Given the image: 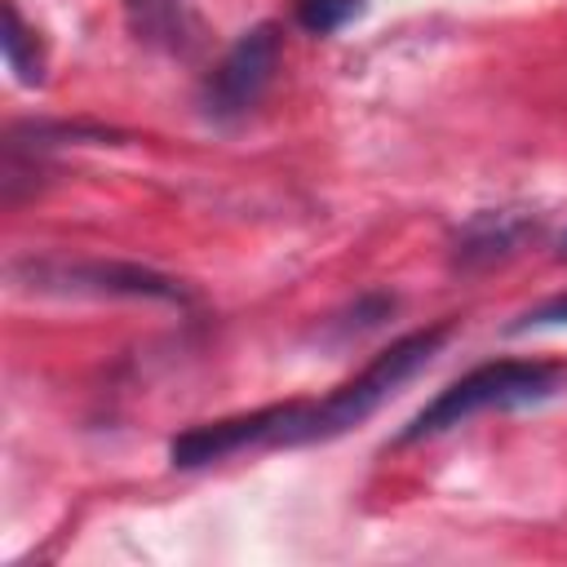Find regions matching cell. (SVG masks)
I'll list each match as a JSON object with an SVG mask.
<instances>
[{
  "label": "cell",
  "instance_id": "obj_1",
  "mask_svg": "<svg viewBox=\"0 0 567 567\" xmlns=\"http://www.w3.org/2000/svg\"><path fill=\"white\" fill-rule=\"evenodd\" d=\"M447 337H452V323L416 328V332L390 341L381 354H372V363L363 372H354L350 381H341L323 399H292V403H270L257 412L221 416L208 425H190L186 434H177L168 443V461L177 470H199V465H217L226 456H239L248 447L328 443V439L354 430L359 421H368L403 381H412L443 350Z\"/></svg>",
  "mask_w": 567,
  "mask_h": 567
},
{
  "label": "cell",
  "instance_id": "obj_2",
  "mask_svg": "<svg viewBox=\"0 0 567 567\" xmlns=\"http://www.w3.org/2000/svg\"><path fill=\"white\" fill-rule=\"evenodd\" d=\"M558 385H563V368L545 363V359H492V363H478L474 372H465L447 390H439L394 434V443H421V439L447 434V430L465 425L478 412H509V408L540 403Z\"/></svg>",
  "mask_w": 567,
  "mask_h": 567
},
{
  "label": "cell",
  "instance_id": "obj_3",
  "mask_svg": "<svg viewBox=\"0 0 567 567\" xmlns=\"http://www.w3.org/2000/svg\"><path fill=\"white\" fill-rule=\"evenodd\" d=\"M35 292H66V297H133V301H190L186 284L133 261H27L13 270Z\"/></svg>",
  "mask_w": 567,
  "mask_h": 567
},
{
  "label": "cell",
  "instance_id": "obj_4",
  "mask_svg": "<svg viewBox=\"0 0 567 567\" xmlns=\"http://www.w3.org/2000/svg\"><path fill=\"white\" fill-rule=\"evenodd\" d=\"M279 58H284V35H279L275 22H257L252 31H244L221 53V62L208 71V80L199 89L204 115L217 120V124L244 120L261 102V93L270 89V80L279 71Z\"/></svg>",
  "mask_w": 567,
  "mask_h": 567
},
{
  "label": "cell",
  "instance_id": "obj_5",
  "mask_svg": "<svg viewBox=\"0 0 567 567\" xmlns=\"http://www.w3.org/2000/svg\"><path fill=\"white\" fill-rule=\"evenodd\" d=\"M124 27L137 44L173 58H190L204 44L195 0H124Z\"/></svg>",
  "mask_w": 567,
  "mask_h": 567
},
{
  "label": "cell",
  "instance_id": "obj_6",
  "mask_svg": "<svg viewBox=\"0 0 567 567\" xmlns=\"http://www.w3.org/2000/svg\"><path fill=\"white\" fill-rule=\"evenodd\" d=\"M536 235H540L536 217H527L518 208H483L452 235V257H456V266H492V261L514 257Z\"/></svg>",
  "mask_w": 567,
  "mask_h": 567
},
{
  "label": "cell",
  "instance_id": "obj_7",
  "mask_svg": "<svg viewBox=\"0 0 567 567\" xmlns=\"http://www.w3.org/2000/svg\"><path fill=\"white\" fill-rule=\"evenodd\" d=\"M4 62L9 71L22 80V84H44V53H40V40L31 35V27L22 22L18 4L4 0Z\"/></svg>",
  "mask_w": 567,
  "mask_h": 567
},
{
  "label": "cell",
  "instance_id": "obj_8",
  "mask_svg": "<svg viewBox=\"0 0 567 567\" xmlns=\"http://www.w3.org/2000/svg\"><path fill=\"white\" fill-rule=\"evenodd\" d=\"M292 13L301 22V31L310 35H332L346 22H354L363 13V0H292Z\"/></svg>",
  "mask_w": 567,
  "mask_h": 567
},
{
  "label": "cell",
  "instance_id": "obj_9",
  "mask_svg": "<svg viewBox=\"0 0 567 567\" xmlns=\"http://www.w3.org/2000/svg\"><path fill=\"white\" fill-rule=\"evenodd\" d=\"M536 328H567V292H558V297L532 306L509 332H536Z\"/></svg>",
  "mask_w": 567,
  "mask_h": 567
},
{
  "label": "cell",
  "instance_id": "obj_10",
  "mask_svg": "<svg viewBox=\"0 0 567 567\" xmlns=\"http://www.w3.org/2000/svg\"><path fill=\"white\" fill-rule=\"evenodd\" d=\"M558 252H563V257H567V235H563V248H558Z\"/></svg>",
  "mask_w": 567,
  "mask_h": 567
}]
</instances>
